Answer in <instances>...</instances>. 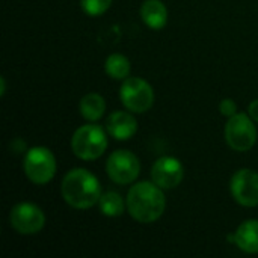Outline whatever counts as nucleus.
<instances>
[{"label": "nucleus", "mask_w": 258, "mask_h": 258, "mask_svg": "<svg viewBox=\"0 0 258 258\" xmlns=\"http://www.w3.org/2000/svg\"><path fill=\"white\" fill-rule=\"evenodd\" d=\"M162 190L154 181H141L132 186L125 201L130 216L141 224L156 222L166 207V198Z\"/></svg>", "instance_id": "obj_1"}, {"label": "nucleus", "mask_w": 258, "mask_h": 258, "mask_svg": "<svg viewBox=\"0 0 258 258\" xmlns=\"http://www.w3.org/2000/svg\"><path fill=\"white\" fill-rule=\"evenodd\" d=\"M60 192L65 203L77 210L91 209L101 198L100 181L94 174L83 168H76L65 174Z\"/></svg>", "instance_id": "obj_2"}, {"label": "nucleus", "mask_w": 258, "mask_h": 258, "mask_svg": "<svg viewBox=\"0 0 258 258\" xmlns=\"http://www.w3.org/2000/svg\"><path fill=\"white\" fill-rule=\"evenodd\" d=\"M71 148L79 159L95 160L104 154L107 148V136L100 125H82L71 138Z\"/></svg>", "instance_id": "obj_3"}, {"label": "nucleus", "mask_w": 258, "mask_h": 258, "mask_svg": "<svg viewBox=\"0 0 258 258\" xmlns=\"http://www.w3.org/2000/svg\"><path fill=\"white\" fill-rule=\"evenodd\" d=\"M23 169L32 183L45 184L56 174V159L48 148L33 147L24 156Z\"/></svg>", "instance_id": "obj_4"}, {"label": "nucleus", "mask_w": 258, "mask_h": 258, "mask_svg": "<svg viewBox=\"0 0 258 258\" xmlns=\"http://www.w3.org/2000/svg\"><path fill=\"white\" fill-rule=\"evenodd\" d=\"M227 144L240 153L249 151L257 142V128L249 113H236L228 118L225 125Z\"/></svg>", "instance_id": "obj_5"}, {"label": "nucleus", "mask_w": 258, "mask_h": 258, "mask_svg": "<svg viewBox=\"0 0 258 258\" xmlns=\"http://www.w3.org/2000/svg\"><path fill=\"white\" fill-rule=\"evenodd\" d=\"M122 104L133 113H144L154 103V91L148 82L141 77H127L119 91Z\"/></svg>", "instance_id": "obj_6"}, {"label": "nucleus", "mask_w": 258, "mask_h": 258, "mask_svg": "<svg viewBox=\"0 0 258 258\" xmlns=\"http://www.w3.org/2000/svg\"><path fill=\"white\" fill-rule=\"evenodd\" d=\"M106 172L113 183L130 184L139 177L141 162L132 151L118 150L109 156L106 162Z\"/></svg>", "instance_id": "obj_7"}, {"label": "nucleus", "mask_w": 258, "mask_h": 258, "mask_svg": "<svg viewBox=\"0 0 258 258\" xmlns=\"http://www.w3.org/2000/svg\"><path fill=\"white\" fill-rule=\"evenodd\" d=\"M11 227L23 236H32L39 233L45 225V216L42 210L32 203H20L12 207L9 215Z\"/></svg>", "instance_id": "obj_8"}, {"label": "nucleus", "mask_w": 258, "mask_h": 258, "mask_svg": "<svg viewBox=\"0 0 258 258\" xmlns=\"http://www.w3.org/2000/svg\"><path fill=\"white\" fill-rule=\"evenodd\" d=\"M233 198L245 207L258 206V172L252 169L237 171L230 181Z\"/></svg>", "instance_id": "obj_9"}, {"label": "nucleus", "mask_w": 258, "mask_h": 258, "mask_svg": "<svg viewBox=\"0 0 258 258\" xmlns=\"http://www.w3.org/2000/svg\"><path fill=\"white\" fill-rule=\"evenodd\" d=\"M184 175L183 165L175 157H160L151 169L153 181L162 189H174L177 187Z\"/></svg>", "instance_id": "obj_10"}, {"label": "nucleus", "mask_w": 258, "mask_h": 258, "mask_svg": "<svg viewBox=\"0 0 258 258\" xmlns=\"http://www.w3.org/2000/svg\"><path fill=\"white\" fill-rule=\"evenodd\" d=\"M106 128L116 141H128L138 130V121L132 113L116 110L107 118Z\"/></svg>", "instance_id": "obj_11"}, {"label": "nucleus", "mask_w": 258, "mask_h": 258, "mask_svg": "<svg viewBox=\"0 0 258 258\" xmlns=\"http://www.w3.org/2000/svg\"><path fill=\"white\" fill-rule=\"evenodd\" d=\"M230 242H234L239 249L248 254L258 252V221L249 219L239 225L233 236H228Z\"/></svg>", "instance_id": "obj_12"}, {"label": "nucleus", "mask_w": 258, "mask_h": 258, "mask_svg": "<svg viewBox=\"0 0 258 258\" xmlns=\"http://www.w3.org/2000/svg\"><path fill=\"white\" fill-rule=\"evenodd\" d=\"M142 21L153 30H160L168 23V9L160 0H145L141 6Z\"/></svg>", "instance_id": "obj_13"}, {"label": "nucleus", "mask_w": 258, "mask_h": 258, "mask_svg": "<svg viewBox=\"0 0 258 258\" xmlns=\"http://www.w3.org/2000/svg\"><path fill=\"white\" fill-rule=\"evenodd\" d=\"M106 112V101L98 94H88L80 100V113L88 121H98Z\"/></svg>", "instance_id": "obj_14"}, {"label": "nucleus", "mask_w": 258, "mask_h": 258, "mask_svg": "<svg viewBox=\"0 0 258 258\" xmlns=\"http://www.w3.org/2000/svg\"><path fill=\"white\" fill-rule=\"evenodd\" d=\"M104 70L109 77L113 80H125L130 76V60L121 54V53H113L110 54L106 62H104Z\"/></svg>", "instance_id": "obj_15"}, {"label": "nucleus", "mask_w": 258, "mask_h": 258, "mask_svg": "<svg viewBox=\"0 0 258 258\" xmlns=\"http://www.w3.org/2000/svg\"><path fill=\"white\" fill-rule=\"evenodd\" d=\"M100 210L104 216L109 218H116L124 213V201L119 194L116 192H106L101 195L98 201Z\"/></svg>", "instance_id": "obj_16"}, {"label": "nucleus", "mask_w": 258, "mask_h": 258, "mask_svg": "<svg viewBox=\"0 0 258 258\" xmlns=\"http://www.w3.org/2000/svg\"><path fill=\"white\" fill-rule=\"evenodd\" d=\"M80 5L88 15L98 17L110 8L112 0H80Z\"/></svg>", "instance_id": "obj_17"}, {"label": "nucleus", "mask_w": 258, "mask_h": 258, "mask_svg": "<svg viewBox=\"0 0 258 258\" xmlns=\"http://www.w3.org/2000/svg\"><path fill=\"white\" fill-rule=\"evenodd\" d=\"M219 110L224 116L227 118H231L233 115L237 113V104L234 103V100L231 98H224L219 104Z\"/></svg>", "instance_id": "obj_18"}, {"label": "nucleus", "mask_w": 258, "mask_h": 258, "mask_svg": "<svg viewBox=\"0 0 258 258\" xmlns=\"http://www.w3.org/2000/svg\"><path fill=\"white\" fill-rule=\"evenodd\" d=\"M248 113H249V116H251L255 122H258V100H254V101L249 104Z\"/></svg>", "instance_id": "obj_19"}, {"label": "nucleus", "mask_w": 258, "mask_h": 258, "mask_svg": "<svg viewBox=\"0 0 258 258\" xmlns=\"http://www.w3.org/2000/svg\"><path fill=\"white\" fill-rule=\"evenodd\" d=\"M0 83H2L0 95H5V92H6V80H5V77H2V79H0Z\"/></svg>", "instance_id": "obj_20"}]
</instances>
